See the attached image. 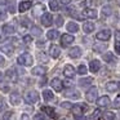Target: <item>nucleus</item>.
Listing matches in <instances>:
<instances>
[{"label": "nucleus", "instance_id": "obj_1", "mask_svg": "<svg viewBox=\"0 0 120 120\" xmlns=\"http://www.w3.org/2000/svg\"><path fill=\"white\" fill-rule=\"evenodd\" d=\"M32 62H34V60H32L31 54H29V53H22L18 57V63L22 66H31Z\"/></svg>", "mask_w": 120, "mask_h": 120}, {"label": "nucleus", "instance_id": "obj_2", "mask_svg": "<svg viewBox=\"0 0 120 120\" xmlns=\"http://www.w3.org/2000/svg\"><path fill=\"white\" fill-rule=\"evenodd\" d=\"M38 99H39V94L35 90H29L25 94V101L27 103H35V102H38Z\"/></svg>", "mask_w": 120, "mask_h": 120}, {"label": "nucleus", "instance_id": "obj_3", "mask_svg": "<svg viewBox=\"0 0 120 120\" xmlns=\"http://www.w3.org/2000/svg\"><path fill=\"white\" fill-rule=\"evenodd\" d=\"M96 38L98 40H101V41H107V40L111 38V31H110L109 29H105V30H101L99 32H97Z\"/></svg>", "mask_w": 120, "mask_h": 120}, {"label": "nucleus", "instance_id": "obj_4", "mask_svg": "<svg viewBox=\"0 0 120 120\" xmlns=\"http://www.w3.org/2000/svg\"><path fill=\"white\" fill-rule=\"evenodd\" d=\"M97 94H98V90H97V88L96 86H92L90 89H89L88 92H86V94H85V97H86V101L88 102H94V101H97Z\"/></svg>", "mask_w": 120, "mask_h": 120}, {"label": "nucleus", "instance_id": "obj_5", "mask_svg": "<svg viewBox=\"0 0 120 120\" xmlns=\"http://www.w3.org/2000/svg\"><path fill=\"white\" fill-rule=\"evenodd\" d=\"M86 109H88V107H86V105H74V107L71 110H72V114L78 117V116H81V115H83V112L86 111Z\"/></svg>", "mask_w": 120, "mask_h": 120}, {"label": "nucleus", "instance_id": "obj_6", "mask_svg": "<svg viewBox=\"0 0 120 120\" xmlns=\"http://www.w3.org/2000/svg\"><path fill=\"white\" fill-rule=\"evenodd\" d=\"M72 41H75V38L70 34H65L61 36V44H62V47H68L70 44H72Z\"/></svg>", "mask_w": 120, "mask_h": 120}, {"label": "nucleus", "instance_id": "obj_7", "mask_svg": "<svg viewBox=\"0 0 120 120\" xmlns=\"http://www.w3.org/2000/svg\"><path fill=\"white\" fill-rule=\"evenodd\" d=\"M50 85H52V88L54 89L56 92H61L63 88V81H61L58 78H54L52 79V81H50Z\"/></svg>", "mask_w": 120, "mask_h": 120}, {"label": "nucleus", "instance_id": "obj_8", "mask_svg": "<svg viewBox=\"0 0 120 120\" xmlns=\"http://www.w3.org/2000/svg\"><path fill=\"white\" fill-rule=\"evenodd\" d=\"M120 89V81H109L106 84V90L107 92H116Z\"/></svg>", "mask_w": 120, "mask_h": 120}, {"label": "nucleus", "instance_id": "obj_9", "mask_svg": "<svg viewBox=\"0 0 120 120\" xmlns=\"http://www.w3.org/2000/svg\"><path fill=\"white\" fill-rule=\"evenodd\" d=\"M5 75H7V79H8L9 81H12V83H16V81L18 80V75H17L14 68H9L5 72Z\"/></svg>", "mask_w": 120, "mask_h": 120}, {"label": "nucleus", "instance_id": "obj_10", "mask_svg": "<svg viewBox=\"0 0 120 120\" xmlns=\"http://www.w3.org/2000/svg\"><path fill=\"white\" fill-rule=\"evenodd\" d=\"M110 103H111V101H110V98L107 96H102L97 99V105L99 107H109Z\"/></svg>", "mask_w": 120, "mask_h": 120}, {"label": "nucleus", "instance_id": "obj_11", "mask_svg": "<svg viewBox=\"0 0 120 120\" xmlns=\"http://www.w3.org/2000/svg\"><path fill=\"white\" fill-rule=\"evenodd\" d=\"M83 17H85V18H97V11H94V9L92 8H86L83 11Z\"/></svg>", "mask_w": 120, "mask_h": 120}, {"label": "nucleus", "instance_id": "obj_12", "mask_svg": "<svg viewBox=\"0 0 120 120\" xmlns=\"http://www.w3.org/2000/svg\"><path fill=\"white\" fill-rule=\"evenodd\" d=\"M63 75H65L66 78H74V76H75V68L71 65H66L65 68H63Z\"/></svg>", "mask_w": 120, "mask_h": 120}, {"label": "nucleus", "instance_id": "obj_13", "mask_svg": "<svg viewBox=\"0 0 120 120\" xmlns=\"http://www.w3.org/2000/svg\"><path fill=\"white\" fill-rule=\"evenodd\" d=\"M99 68H101V62H99L98 60L90 61V63H89V70H90L92 72H98Z\"/></svg>", "mask_w": 120, "mask_h": 120}, {"label": "nucleus", "instance_id": "obj_14", "mask_svg": "<svg viewBox=\"0 0 120 120\" xmlns=\"http://www.w3.org/2000/svg\"><path fill=\"white\" fill-rule=\"evenodd\" d=\"M9 99H11V103L13 105V106H17V105L21 103V96H19L18 93H16V92L11 93V96H9Z\"/></svg>", "mask_w": 120, "mask_h": 120}, {"label": "nucleus", "instance_id": "obj_15", "mask_svg": "<svg viewBox=\"0 0 120 120\" xmlns=\"http://www.w3.org/2000/svg\"><path fill=\"white\" fill-rule=\"evenodd\" d=\"M52 22H53V18H52V14L50 13H44L43 14V17H41V23L44 25V26H50L52 25Z\"/></svg>", "mask_w": 120, "mask_h": 120}, {"label": "nucleus", "instance_id": "obj_16", "mask_svg": "<svg viewBox=\"0 0 120 120\" xmlns=\"http://www.w3.org/2000/svg\"><path fill=\"white\" fill-rule=\"evenodd\" d=\"M41 110H43V111H44L45 114L48 115V116H50V117H52V119H57V117H58V115H57V112H56V110H54V109H52V107L44 106Z\"/></svg>", "mask_w": 120, "mask_h": 120}, {"label": "nucleus", "instance_id": "obj_17", "mask_svg": "<svg viewBox=\"0 0 120 120\" xmlns=\"http://www.w3.org/2000/svg\"><path fill=\"white\" fill-rule=\"evenodd\" d=\"M31 8V1H29V0H25V1H21L18 5V11L21 12V13H23V12L29 11V9Z\"/></svg>", "mask_w": 120, "mask_h": 120}, {"label": "nucleus", "instance_id": "obj_18", "mask_svg": "<svg viewBox=\"0 0 120 120\" xmlns=\"http://www.w3.org/2000/svg\"><path fill=\"white\" fill-rule=\"evenodd\" d=\"M68 56H70L71 58H79L81 56V49L80 47H74L70 49V52H68Z\"/></svg>", "mask_w": 120, "mask_h": 120}, {"label": "nucleus", "instance_id": "obj_19", "mask_svg": "<svg viewBox=\"0 0 120 120\" xmlns=\"http://www.w3.org/2000/svg\"><path fill=\"white\" fill-rule=\"evenodd\" d=\"M63 94H65V97H68V98H75V99H78L79 97H80V93H79L78 90H75V89H68V90H66Z\"/></svg>", "mask_w": 120, "mask_h": 120}, {"label": "nucleus", "instance_id": "obj_20", "mask_svg": "<svg viewBox=\"0 0 120 120\" xmlns=\"http://www.w3.org/2000/svg\"><path fill=\"white\" fill-rule=\"evenodd\" d=\"M60 53H61L60 47H57V45H50V48H49V54L52 56L53 58H58V57H60Z\"/></svg>", "mask_w": 120, "mask_h": 120}, {"label": "nucleus", "instance_id": "obj_21", "mask_svg": "<svg viewBox=\"0 0 120 120\" xmlns=\"http://www.w3.org/2000/svg\"><path fill=\"white\" fill-rule=\"evenodd\" d=\"M83 31L85 32V34H90V32L94 31V23L93 22H85V23L83 25Z\"/></svg>", "mask_w": 120, "mask_h": 120}, {"label": "nucleus", "instance_id": "obj_22", "mask_svg": "<svg viewBox=\"0 0 120 120\" xmlns=\"http://www.w3.org/2000/svg\"><path fill=\"white\" fill-rule=\"evenodd\" d=\"M3 32H4V34H7V35H12V34H14V32H16V29H14L13 25L5 23L3 26Z\"/></svg>", "mask_w": 120, "mask_h": 120}, {"label": "nucleus", "instance_id": "obj_23", "mask_svg": "<svg viewBox=\"0 0 120 120\" xmlns=\"http://www.w3.org/2000/svg\"><path fill=\"white\" fill-rule=\"evenodd\" d=\"M103 61H106V62H109V63H114V62H116V58H115L114 53L106 52L103 54Z\"/></svg>", "mask_w": 120, "mask_h": 120}, {"label": "nucleus", "instance_id": "obj_24", "mask_svg": "<svg viewBox=\"0 0 120 120\" xmlns=\"http://www.w3.org/2000/svg\"><path fill=\"white\" fill-rule=\"evenodd\" d=\"M32 75H44L45 72H47V68L43 67V66H36V67H34L31 70Z\"/></svg>", "mask_w": 120, "mask_h": 120}, {"label": "nucleus", "instance_id": "obj_25", "mask_svg": "<svg viewBox=\"0 0 120 120\" xmlns=\"http://www.w3.org/2000/svg\"><path fill=\"white\" fill-rule=\"evenodd\" d=\"M0 52H3V53H5V54L11 56L12 53H13V47H12L11 44H4V45L0 47Z\"/></svg>", "mask_w": 120, "mask_h": 120}, {"label": "nucleus", "instance_id": "obj_26", "mask_svg": "<svg viewBox=\"0 0 120 120\" xmlns=\"http://www.w3.org/2000/svg\"><path fill=\"white\" fill-rule=\"evenodd\" d=\"M43 11H44V7H43L41 4H38V5L34 7L32 14H34V17H40V16H41V12Z\"/></svg>", "mask_w": 120, "mask_h": 120}, {"label": "nucleus", "instance_id": "obj_27", "mask_svg": "<svg viewBox=\"0 0 120 120\" xmlns=\"http://www.w3.org/2000/svg\"><path fill=\"white\" fill-rule=\"evenodd\" d=\"M58 36H60V32H58L57 30H49V31L47 32V38L49 40H56Z\"/></svg>", "mask_w": 120, "mask_h": 120}, {"label": "nucleus", "instance_id": "obj_28", "mask_svg": "<svg viewBox=\"0 0 120 120\" xmlns=\"http://www.w3.org/2000/svg\"><path fill=\"white\" fill-rule=\"evenodd\" d=\"M93 83V79L92 78H84V79H80L79 80V85L80 86H88Z\"/></svg>", "mask_w": 120, "mask_h": 120}, {"label": "nucleus", "instance_id": "obj_29", "mask_svg": "<svg viewBox=\"0 0 120 120\" xmlns=\"http://www.w3.org/2000/svg\"><path fill=\"white\" fill-rule=\"evenodd\" d=\"M67 31H70V32H78L79 31V26H78V23H75V22H70V23L67 25Z\"/></svg>", "mask_w": 120, "mask_h": 120}, {"label": "nucleus", "instance_id": "obj_30", "mask_svg": "<svg viewBox=\"0 0 120 120\" xmlns=\"http://www.w3.org/2000/svg\"><path fill=\"white\" fill-rule=\"evenodd\" d=\"M43 97H44L45 101H52V99L54 98L52 90H44V92H43Z\"/></svg>", "mask_w": 120, "mask_h": 120}, {"label": "nucleus", "instance_id": "obj_31", "mask_svg": "<svg viewBox=\"0 0 120 120\" xmlns=\"http://www.w3.org/2000/svg\"><path fill=\"white\" fill-rule=\"evenodd\" d=\"M106 48H107V45H106V44H94V45H93L94 52H98V53L103 52V50L106 49Z\"/></svg>", "mask_w": 120, "mask_h": 120}, {"label": "nucleus", "instance_id": "obj_32", "mask_svg": "<svg viewBox=\"0 0 120 120\" xmlns=\"http://www.w3.org/2000/svg\"><path fill=\"white\" fill-rule=\"evenodd\" d=\"M102 117H103V120H115V114L111 111H107L102 115Z\"/></svg>", "mask_w": 120, "mask_h": 120}, {"label": "nucleus", "instance_id": "obj_33", "mask_svg": "<svg viewBox=\"0 0 120 120\" xmlns=\"http://www.w3.org/2000/svg\"><path fill=\"white\" fill-rule=\"evenodd\" d=\"M111 13H112V11H111V7L110 5H105L103 8H102V16L107 17V16H110Z\"/></svg>", "mask_w": 120, "mask_h": 120}, {"label": "nucleus", "instance_id": "obj_34", "mask_svg": "<svg viewBox=\"0 0 120 120\" xmlns=\"http://www.w3.org/2000/svg\"><path fill=\"white\" fill-rule=\"evenodd\" d=\"M40 34H41V30H40L39 27H36V26L31 27V35H34V36H39Z\"/></svg>", "mask_w": 120, "mask_h": 120}, {"label": "nucleus", "instance_id": "obj_35", "mask_svg": "<svg viewBox=\"0 0 120 120\" xmlns=\"http://www.w3.org/2000/svg\"><path fill=\"white\" fill-rule=\"evenodd\" d=\"M86 71H88V68H86L85 65H80L78 67V74H80V75H85Z\"/></svg>", "mask_w": 120, "mask_h": 120}, {"label": "nucleus", "instance_id": "obj_36", "mask_svg": "<svg viewBox=\"0 0 120 120\" xmlns=\"http://www.w3.org/2000/svg\"><path fill=\"white\" fill-rule=\"evenodd\" d=\"M49 8L52 9V11H58V3H57V0H50V1H49Z\"/></svg>", "mask_w": 120, "mask_h": 120}, {"label": "nucleus", "instance_id": "obj_37", "mask_svg": "<svg viewBox=\"0 0 120 120\" xmlns=\"http://www.w3.org/2000/svg\"><path fill=\"white\" fill-rule=\"evenodd\" d=\"M112 107H114V109H120V96H117L116 98H115L114 103H112Z\"/></svg>", "mask_w": 120, "mask_h": 120}, {"label": "nucleus", "instance_id": "obj_38", "mask_svg": "<svg viewBox=\"0 0 120 120\" xmlns=\"http://www.w3.org/2000/svg\"><path fill=\"white\" fill-rule=\"evenodd\" d=\"M56 25H57L58 27H61L63 25V18L62 16H57V18H56Z\"/></svg>", "mask_w": 120, "mask_h": 120}, {"label": "nucleus", "instance_id": "obj_39", "mask_svg": "<svg viewBox=\"0 0 120 120\" xmlns=\"http://www.w3.org/2000/svg\"><path fill=\"white\" fill-rule=\"evenodd\" d=\"M61 106H62L63 109H72L74 105H71L70 102H62V105H61Z\"/></svg>", "mask_w": 120, "mask_h": 120}, {"label": "nucleus", "instance_id": "obj_40", "mask_svg": "<svg viewBox=\"0 0 120 120\" xmlns=\"http://www.w3.org/2000/svg\"><path fill=\"white\" fill-rule=\"evenodd\" d=\"M34 120H45V116L43 114H36L34 116Z\"/></svg>", "mask_w": 120, "mask_h": 120}, {"label": "nucleus", "instance_id": "obj_41", "mask_svg": "<svg viewBox=\"0 0 120 120\" xmlns=\"http://www.w3.org/2000/svg\"><path fill=\"white\" fill-rule=\"evenodd\" d=\"M115 50H116L117 54H120V40L115 43Z\"/></svg>", "mask_w": 120, "mask_h": 120}, {"label": "nucleus", "instance_id": "obj_42", "mask_svg": "<svg viewBox=\"0 0 120 120\" xmlns=\"http://www.w3.org/2000/svg\"><path fill=\"white\" fill-rule=\"evenodd\" d=\"M99 115H101V110H96V111L93 112V119H98Z\"/></svg>", "mask_w": 120, "mask_h": 120}, {"label": "nucleus", "instance_id": "obj_43", "mask_svg": "<svg viewBox=\"0 0 120 120\" xmlns=\"http://www.w3.org/2000/svg\"><path fill=\"white\" fill-rule=\"evenodd\" d=\"M23 41H25V43H30V41H32L31 35H26V36H23Z\"/></svg>", "mask_w": 120, "mask_h": 120}, {"label": "nucleus", "instance_id": "obj_44", "mask_svg": "<svg viewBox=\"0 0 120 120\" xmlns=\"http://www.w3.org/2000/svg\"><path fill=\"white\" fill-rule=\"evenodd\" d=\"M71 1H72V0H60V3L62 4V5H68Z\"/></svg>", "mask_w": 120, "mask_h": 120}, {"label": "nucleus", "instance_id": "obj_45", "mask_svg": "<svg viewBox=\"0 0 120 120\" xmlns=\"http://www.w3.org/2000/svg\"><path fill=\"white\" fill-rule=\"evenodd\" d=\"M12 116V112H5L4 114V117H3V120H9V117Z\"/></svg>", "mask_w": 120, "mask_h": 120}, {"label": "nucleus", "instance_id": "obj_46", "mask_svg": "<svg viewBox=\"0 0 120 120\" xmlns=\"http://www.w3.org/2000/svg\"><path fill=\"white\" fill-rule=\"evenodd\" d=\"M21 120H30V116L27 114H22L21 115Z\"/></svg>", "mask_w": 120, "mask_h": 120}, {"label": "nucleus", "instance_id": "obj_47", "mask_svg": "<svg viewBox=\"0 0 120 120\" xmlns=\"http://www.w3.org/2000/svg\"><path fill=\"white\" fill-rule=\"evenodd\" d=\"M4 106H5V105H4V101L1 98H0V111H1V110L4 109Z\"/></svg>", "mask_w": 120, "mask_h": 120}, {"label": "nucleus", "instance_id": "obj_48", "mask_svg": "<svg viewBox=\"0 0 120 120\" xmlns=\"http://www.w3.org/2000/svg\"><path fill=\"white\" fill-rule=\"evenodd\" d=\"M9 12H11V13H13V12H14V4L13 3L9 5Z\"/></svg>", "mask_w": 120, "mask_h": 120}, {"label": "nucleus", "instance_id": "obj_49", "mask_svg": "<svg viewBox=\"0 0 120 120\" xmlns=\"http://www.w3.org/2000/svg\"><path fill=\"white\" fill-rule=\"evenodd\" d=\"M4 18H5V13L3 11H0V19H4Z\"/></svg>", "mask_w": 120, "mask_h": 120}, {"label": "nucleus", "instance_id": "obj_50", "mask_svg": "<svg viewBox=\"0 0 120 120\" xmlns=\"http://www.w3.org/2000/svg\"><path fill=\"white\" fill-rule=\"evenodd\" d=\"M4 62H5V61H4V57L3 56H0V66H3Z\"/></svg>", "mask_w": 120, "mask_h": 120}, {"label": "nucleus", "instance_id": "obj_51", "mask_svg": "<svg viewBox=\"0 0 120 120\" xmlns=\"http://www.w3.org/2000/svg\"><path fill=\"white\" fill-rule=\"evenodd\" d=\"M22 25H23V26H27V18H25V19H22Z\"/></svg>", "mask_w": 120, "mask_h": 120}, {"label": "nucleus", "instance_id": "obj_52", "mask_svg": "<svg viewBox=\"0 0 120 120\" xmlns=\"http://www.w3.org/2000/svg\"><path fill=\"white\" fill-rule=\"evenodd\" d=\"M0 4H7V1L5 0H0Z\"/></svg>", "mask_w": 120, "mask_h": 120}, {"label": "nucleus", "instance_id": "obj_53", "mask_svg": "<svg viewBox=\"0 0 120 120\" xmlns=\"http://www.w3.org/2000/svg\"><path fill=\"white\" fill-rule=\"evenodd\" d=\"M1 79H3V74L0 72V81H1Z\"/></svg>", "mask_w": 120, "mask_h": 120}, {"label": "nucleus", "instance_id": "obj_54", "mask_svg": "<svg viewBox=\"0 0 120 120\" xmlns=\"http://www.w3.org/2000/svg\"><path fill=\"white\" fill-rule=\"evenodd\" d=\"M117 4H119V5H120V0H117Z\"/></svg>", "mask_w": 120, "mask_h": 120}, {"label": "nucleus", "instance_id": "obj_55", "mask_svg": "<svg viewBox=\"0 0 120 120\" xmlns=\"http://www.w3.org/2000/svg\"><path fill=\"white\" fill-rule=\"evenodd\" d=\"M62 120H67V119H62Z\"/></svg>", "mask_w": 120, "mask_h": 120}]
</instances>
